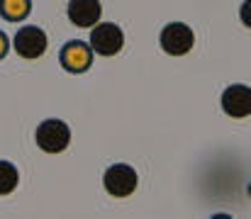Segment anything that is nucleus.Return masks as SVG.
<instances>
[{
  "mask_svg": "<svg viewBox=\"0 0 251 219\" xmlns=\"http://www.w3.org/2000/svg\"><path fill=\"white\" fill-rule=\"evenodd\" d=\"M37 146L47 153H61L71 144V129L64 120H44L34 132Z\"/></svg>",
  "mask_w": 251,
  "mask_h": 219,
  "instance_id": "f257e3e1",
  "label": "nucleus"
},
{
  "mask_svg": "<svg viewBox=\"0 0 251 219\" xmlns=\"http://www.w3.org/2000/svg\"><path fill=\"white\" fill-rule=\"evenodd\" d=\"M95 54L100 56H115L122 51L125 47V32L115 24V22H102L95 24L90 32V44H88Z\"/></svg>",
  "mask_w": 251,
  "mask_h": 219,
  "instance_id": "f03ea898",
  "label": "nucleus"
},
{
  "mask_svg": "<svg viewBox=\"0 0 251 219\" xmlns=\"http://www.w3.org/2000/svg\"><path fill=\"white\" fill-rule=\"evenodd\" d=\"M137 183H139L137 170L132 166H127V163H115L102 175V185H105L107 195H112V197H127V195H132L137 190Z\"/></svg>",
  "mask_w": 251,
  "mask_h": 219,
  "instance_id": "7ed1b4c3",
  "label": "nucleus"
},
{
  "mask_svg": "<svg viewBox=\"0 0 251 219\" xmlns=\"http://www.w3.org/2000/svg\"><path fill=\"white\" fill-rule=\"evenodd\" d=\"M159 44L161 49L166 51L168 56H183L193 49L195 44V34L188 24L183 22H171L161 29V37H159Z\"/></svg>",
  "mask_w": 251,
  "mask_h": 219,
  "instance_id": "20e7f679",
  "label": "nucleus"
},
{
  "mask_svg": "<svg viewBox=\"0 0 251 219\" xmlns=\"http://www.w3.org/2000/svg\"><path fill=\"white\" fill-rule=\"evenodd\" d=\"M15 51L22 56V59H39L44 51H47V32L42 27H34V24H27L22 29H17L15 34Z\"/></svg>",
  "mask_w": 251,
  "mask_h": 219,
  "instance_id": "39448f33",
  "label": "nucleus"
},
{
  "mask_svg": "<svg viewBox=\"0 0 251 219\" xmlns=\"http://www.w3.org/2000/svg\"><path fill=\"white\" fill-rule=\"evenodd\" d=\"M222 110L225 115L242 120L251 115V88L247 85H229L222 93Z\"/></svg>",
  "mask_w": 251,
  "mask_h": 219,
  "instance_id": "423d86ee",
  "label": "nucleus"
},
{
  "mask_svg": "<svg viewBox=\"0 0 251 219\" xmlns=\"http://www.w3.org/2000/svg\"><path fill=\"white\" fill-rule=\"evenodd\" d=\"M93 64V49L85 42H69L61 49V66L69 73H83Z\"/></svg>",
  "mask_w": 251,
  "mask_h": 219,
  "instance_id": "0eeeda50",
  "label": "nucleus"
},
{
  "mask_svg": "<svg viewBox=\"0 0 251 219\" xmlns=\"http://www.w3.org/2000/svg\"><path fill=\"white\" fill-rule=\"evenodd\" d=\"M66 12L76 27H93L102 15V5L100 0H71Z\"/></svg>",
  "mask_w": 251,
  "mask_h": 219,
  "instance_id": "6e6552de",
  "label": "nucleus"
},
{
  "mask_svg": "<svg viewBox=\"0 0 251 219\" xmlns=\"http://www.w3.org/2000/svg\"><path fill=\"white\" fill-rule=\"evenodd\" d=\"M32 2L29 0H0V15L10 22H20L29 15Z\"/></svg>",
  "mask_w": 251,
  "mask_h": 219,
  "instance_id": "1a4fd4ad",
  "label": "nucleus"
},
{
  "mask_svg": "<svg viewBox=\"0 0 251 219\" xmlns=\"http://www.w3.org/2000/svg\"><path fill=\"white\" fill-rule=\"evenodd\" d=\"M20 183V173L10 161H0V195H10Z\"/></svg>",
  "mask_w": 251,
  "mask_h": 219,
  "instance_id": "9d476101",
  "label": "nucleus"
},
{
  "mask_svg": "<svg viewBox=\"0 0 251 219\" xmlns=\"http://www.w3.org/2000/svg\"><path fill=\"white\" fill-rule=\"evenodd\" d=\"M7 49H10V42H7V37H5V32H0V59L7 54Z\"/></svg>",
  "mask_w": 251,
  "mask_h": 219,
  "instance_id": "9b49d317",
  "label": "nucleus"
}]
</instances>
